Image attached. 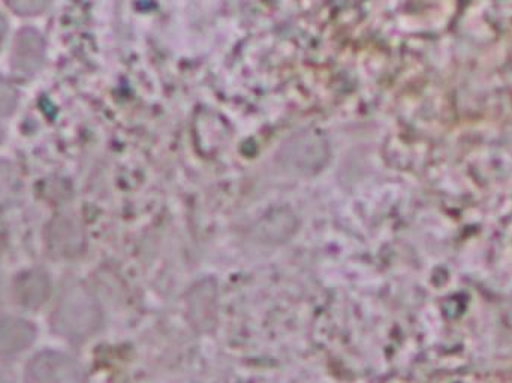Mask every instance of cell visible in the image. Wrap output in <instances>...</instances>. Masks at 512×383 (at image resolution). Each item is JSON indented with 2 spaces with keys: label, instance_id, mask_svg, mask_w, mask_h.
<instances>
[{
  "label": "cell",
  "instance_id": "5",
  "mask_svg": "<svg viewBox=\"0 0 512 383\" xmlns=\"http://www.w3.org/2000/svg\"><path fill=\"white\" fill-rule=\"evenodd\" d=\"M18 301L26 307H39L50 294V280L41 270L26 271L15 282Z\"/></svg>",
  "mask_w": 512,
  "mask_h": 383
},
{
  "label": "cell",
  "instance_id": "6",
  "mask_svg": "<svg viewBox=\"0 0 512 383\" xmlns=\"http://www.w3.org/2000/svg\"><path fill=\"white\" fill-rule=\"evenodd\" d=\"M48 240H50L51 249L60 255H71L77 252L81 246V231L74 220L69 217L60 216L51 222L50 231H48Z\"/></svg>",
  "mask_w": 512,
  "mask_h": 383
},
{
  "label": "cell",
  "instance_id": "4",
  "mask_svg": "<svg viewBox=\"0 0 512 383\" xmlns=\"http://www.w3.org/2000/svg\"><path fill=\"white\" fill-rule=\"evenodd\" d=\"M36 330L29 321L5 318L0 321V355H14L24 351L35 340Z\"/></svg>",
  "mask_w": 512,
  "mask_h": 383
},
{
  "label": "cell",
  "instance_id": "11",
  "mask_svg": "<svg viewBox=\"0 0 512 383\" xmlns=\"http://www.w3.org/2000/svg\"><path fill=\"white\" fill-rule=\"evenodd\" d=\"M2 138H3V131H2V128H0V141H2Z\"/></svg>",
  "mask_w": 512,
  "mask_h": 383
},
{
  "label": "cell",
  "instance_id": "10",
  "mask_svg": "<svg viewBox=\"0 0 512 383\" xmlns=\"http://www.w3.org/2000/svg\"><path fill=\"white\" fill-rule=\"evenodd\" d=\"M6 32V23L5 20H3L2 15H0V44H2L3 36H5Z\"/></svg>",
  "mask_w": 512,
  "mask_h": 383
},
{
  "label": "cell",
  "instance_id": "1",
  "mask_svg": "<svg viewBox=\"0 0 512 383\" xmlns=\"http://www.w3.org/2000/svg\"><path fill=\"white\" fill-rule=\"evenodd\" d=\"M101 321V307L95 295L81 283H68L54 312V331L66 339L83 340L98 330Z\"/></svg>",
  "mask_w": 512,
  "mask_h": 383
},
{
  "label": "cell",
  "instance_id": "7",
  "mask_svg": "<svg viewBox=\"0 0 512 383\" xmlns=\"http://www.w3.org/2000/svg\"><path fill=\"white\" fill-rule=\"evenodd\" d=\"M20 179L9 162H0V208L11 207L20 195Z\"/></svg>",
  "mask_w": 512,
  "mask_h": 383
},
{
  "label": "cell",
  "instance_id": "9",
  "mask_svg": "<svg viewBox=\"0 0 512 383\" xmlns=\"http://www.w3.org/2000/svg\"><path fill=\"white\" fill-rule=\"evenodd\" d=\"M6 5L20 15L41 14L50 0H5Z\"/></svg>",
  "mask_w": 512,
  "mask_h": 383
},
{
  "label": "cell",
  "instance_id": "2",
  "mask_svg": "<svg viewBox=\"0 0 512 383\" xmlns=\"http://www.w3.org/2000/svg\"><path fill=\"white\" fill-rule=\"evenodd\" d=\"M80 366L68 355L47 351L27 366L26 383H83Z\"/></svg>",
  "mask_w": 512,
  "mask_h": 383
},
{
  "label": "cell",
  "instance_id": "8",
  "mask_svg": "<svg viewBox=\"0 0 512 383\" xmlns=\"http://www.w3.org/2000/svg\"><path fill=\"white\" fill-rule=\"evenodd\" d=\"M18 92L8 80H0V117L9 116L17 108Z\"/></svg>",
  "mask_w": 512,
  "mask_h": 383
},
{
  "label": "cell",
  "instance_id": "3",
  "mask_svg": "<svg viewBox=\"0 0 512 383\" xmlns=\"http://www.w3.org/2000/svg\"><path fill=\"white\" fill-rule=\"evenodd\" d=\"M45 42L39 32L24 29L15 39L12 51V68L21 75H32L39 71L44 63Z\"/></svg>",
  "mask_w": 512,
  "mask_h": 383
}]
</instances>
